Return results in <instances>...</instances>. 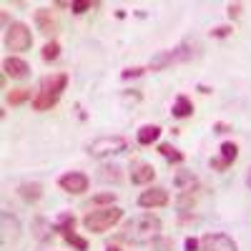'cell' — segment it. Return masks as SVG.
Listing matches in <instances>:
<instances>
[{
  "mask_svg": "<svg viewBox=\"0 0 251 251\" xmlns=\"http://www.w3.org/2000/svg\"><path fill=\"white\" fill-rule=\"evenodd\" d=\"M161 231H163V224L158 216L141 214L121 226V239L128 244H153L161 236Z\"/></svg>",
  "mask_w": 251,
  "mask_h": 251,
  "instance_id": "1",
  "label": "cell"
},
{
  "mask_svg": "<svg viewBox=\"0 0 251 251\" xmlns=\"http://www.w3.org/2000/svg\"><path fill=\"white\" fill-rule=\"evenodd\" d=\"M201 53V46L196 40H181L178 46L174 48H166V50H158L151 60H149V71H166V68H174V66H181V63H188L194 60L196 55Z\"/></svg>",
  "mask_w": 251,
  "mask_h": 251,
  "instance_id": "2",
  "label": "cell"
},
{
  "mask_svg": "<svg viewBox=\"0 0 251 251\" xmlns=\"http://www.w3.org/2000/svg\"><path fill=\"white\" fill-rule=\"evenodd\" d=\"M66 86H68V73L60 71V73L46 75L43 80H40V86H38V93H35L33 100H30L33 111H50L55 103L60 100Z\"/></svg>",
  "mask_w": 251,
  "mask_h": 251,
  "instance_id": "3",
  "label": "cell"
},
{
  "mask_svg": "<svg viewBox=\"0 0 251 251\" xmlns=\"http://www.w3.org/2000/svg\"><path fill=\"white\" fill-rule=\"evenodd\" d=\"M121 219H123L121 206H106V208H96L88 216H83V226H86L91 234H106Z\"/></svg>",
  "mask_w": 251,
  "mask_h": 251,
  "instance_id": "4",
  "label": "cell"
},
{
  "mask_svg": "<svg viewBox=\"0 0 251 251\" xmlns=\"http://www.w3.org/2000/svg\"><path fill=\"white\" fill-rule=\"evenodd\" d=\"M126 149H128V141H126L123 136H100L93 143H88V153L96 156V158L116 156V153H123Z\"/></svg>",
  "mask_w": 251,
  "mask_h": 251,
  "instance_id": "5",
  "label": "cell"
},
{
  "mask_svg": "<svg viewBox=\"0 0 251 251\" xmlns=\"http://www.w3.org/2000/svg\"><path fill=\"white\" fill-rule=\"evenodd\" d=\"M5 46L8 50H15V53H23L33 46V33L25 23H10L5 28Z\"/></svg>",
  "mask_w": 251,
  "mask_h": 251,
  "instance_id": "6",
  "label": "cell"
},
{
  "mask_svg": "<svg viewBox=\"0 0 251 251\" xmlns=\"http://www.w3.org/2000/svg\"><path fill=\"white\" fill-rule=\"evenodd\" d=\"M201 251H239V246L228 234L214 231L201 236Z\"/></svg>",
  "mask_w": 251,
  "mask_h": 251,
  "instance_id": "7",
  "label": "cell"
},
{
  "mask_svg": "<svg viewBox=\"0 0 251 251\" xmlns=\"http://www.w3.org/2000/svg\"><path fill=\"white\" fill-rule=\"evenodd\" d=\"M88 176L86 174H80V171H68V174H63L58 178V186H60V191H66V194H86L88 191Z\"/></svg>",
  "mask_w": 251,
  "mask_h": 251,
  "instance_id": "8",
  "label": "cell"
},
{
  "mask_svg": "<svg viewBox=\"0 0 251 251\" xmlns=\"http://www.w3.org/2000/svg\"><path fill=\"white\" fill-rule=\"evenodd\" d=\"M236 158H239V146L234 141H224L221 149H219V158H211L208 163H211L214 171H226Z\"/></svg>",
  "mask_w": 251,
  "mask_h": 251,
  "instance_id": "9",
  "label": "cell"
},
{
  "mask_svg": "<svg viewBox=\"0 0 251 251\" xmlns=\"http://www.w3.org/2000/svg\"><path fill=\"white\" fill-rule=\"evenodd\" d=\"M169 203V191L163 186H153V188H146V191L138 196V206L141 208H158Z\"/></svg>",
  "mask_w": 251,
  "mask_h": 251,
  "instance_id": "10",
  "label": "cell"
},
{
  "mask_svg": "<svg viewBox=\"0 0 251 251\" xmlns=\"http://www.w3.org/2000/svg\"><path fill=\"white\" fill-rule=\"evenodd\" d=\"M35 25H38V30L43 35H53L55 28H58V20H55L53 10L50 8H38L35 10Z\"/></svg>",
  "mask_w": 251,
  "mask_h": 251,
  "instance_id": "11",
  "label": "cell"
},
{
  "mask_svg": "<svg viewBox=\"0 0 251 251\" xmlns=\"http://www.w3.org/2000/svg\"><path fill=\"white\" fill-rule=\"evenodd\" d=\"M3 73L10 75V78H25L30 73V66L23 60V58H18V55H8L3 60Z\"/></svg>",
  "mask_w": 251,
  "mask_h": 251,
  "instance_id": "12",
  "label": "cell"
},
{
  "mask_svg": "<svg viewBox=\"0 0 251 251\" xmlns=\"http://www.w3.org/2000/svg\"><path fill=\"white\" fill-rule=\"evenodd\" d=\"M156 178V169L151 163H136L131 166V183L143 186V183H151Z\"/></svg>",
  "mask_w": 251,
  "mask_h": 251,
  "instance_id": "13",
  "label": "cell"
},
{
  "mask_svg": "<svg viewBox=\"0 0 251 251\" xmlns=\"http://www.w3.org/2000/svg\"><path fill=\"white\" fill-rule=\"evenodd\" d=\"M174 183H176V188L181 194H188V191H201V183H199V178L191 174V171H178L176 174V178H174Z\"/></svg>",
  "mask_w": 251,
  "mask_h": 251,
  "instance_id": "14",
  "label": "cell"
},
{
  "mask_svg": "<svg viewBox=\"0 0 251 251\" xmlns=\"http://www.w3.org/2000/svg\"><path fill=\"white\" fill-rule=\"evenodd\" d=\"M158 136H161V126L149 123V126H141V128H138L136 141H138V146H151V143L158 141Z\"/></svg>",
  "mask_w": 251,
  "mask_h": 251,
  "instance_id": "15",
  "label": "cell"
},
{
  "mask_svg": "<svg viewBox=\"0 0 251 251\" xmlns=\"http://www.w3.org/2000/svg\"><path fill=\"white\" fill-rule=\"evenodd\" d=\"M18 194L23 196L25 201L35 203L40 196H43V183H38V181H25V183H20V186H18Z\"/></svg>",
  "mask_w": 251,
  "mask_h": 251,
  "instance_id": "16",
  "label": "cell"
},
{
  "mask_svg": "<svg viewBox=\"0 0 251 251\" xmlns=\"http://www.w3.org/2000/svg\"><path fill=\"white\" fill-rule=\"evenodd\" d=\"M53 231H58L60 236H66L68 231H75V216H73L71 211L58 214L55 221H53Z\"/></svg>",
  "mask_w": 251,
  "mask_h": 251,
  "instance_id": "17",
  "label": "cell"
},
{
  "mask_svg": "<svg viewBox=\"0 0 251 251\" xmlns=\"http://www.w3.org/2000/svg\"><path fill=\"white\" fill-rule=\"evenodd\" d=\"M171 113L176 116V118H188L194 113V103H191V98L188 96H176V100H174V106H171Z\"/></svg>",
  "mask_w": 251,
  "mask_h": 251,
  "instance_id": "18",
  "label": "cell"
},
{
  "mask_svg": "<svg viewBox=\"0 0 251 251\" xmlns=\"http://www.w3.org/2000/svg\"><path fill=\"white\" fill-rule=\"evenodd\" d=\"M5 100H8L10 108H18V106H23V103H28L33 98H30V91L28 88H13V91H8Z\"/></svg>",
  "mask_w": 251,
  "mask_h": 251,
  "instance_id": "19",
  "label": "cell"
},
{
  "mask_svg": "<svg viewBox=\"0 0 251 251\" xmlns=\"http://www.w3.org/2000/svg\"><path fill=\"white\" fill-rule=\"evenodd\" d=\"M158 153L169 161V163H183V153L176 149V146H171V143H158Z\"/></svg>",
  "mask_w": 251,
  "mask_h": 251,
  "instance_id": "20",
  "label": "cell"
},
{
  "mask_svg": "<svg viewBox=\"0 0 251 251\" xmlns=\"http://www.w3.org/2000/svg\"><path fill=\"white\" fill-rule=\"evenodd\" d=\"M113 201H116V194H113V191H103V194L91 196L88 206H100V208H106V206H113Z\"/></svg>",
  "mask_w": 251,
  "mask_h": 251,
  "instance_id": "21",
  "label": "cell"
},
{
  "mask_svg": "<svg viewBox=\"0 0 251 251\" xmlns=\"http://www.w3.org/2000/svg\"><path fill=\"white\" fill-rule=\"evenodd\" d=\"M63 239H66V241H68V244H71L75 251H88V241L83 239V236H78L75 231H68V234L63 236Z\"/></svg>",
  "mask_w": 251,
  "mask_h": 251,
  "instance_id": "22",
  "label": "cell"
},
{
  "mask_svg": "<svg viewBox=\"0 0 251 251\" xmlns=\"http://www.w3.org/2000/svg\"><path fill=\"white\" fill-rule=\"evenodd\" d=\"M98 3H88V0H73L71 3V10L75 13V15H83V13H88L91 8H96Z\"/></svg>",
  "mask_w": 251,
  "mask_h": 251,
  "instance_id": "23",
  "label": "cell"
},
{
  "mask_svg": "<svg viewBox=\"0 0 251 251\" xmlns=\"http://www.w3.org/2000/svg\"><path fill=\"white\" fill-rule=\"evenodd\" d=\"M58 55H60V46L55 43V40L46 43V48H43V60H55Z\"/></svg>",
  "mask_w": 251,
  "mask_h": 251,
  "instance_id": "24",
  "label": "cell"
},
{
  "mask_svg": "<svg viewBox=\"0 0 251 251\" xmlns=\"http://www.w3.org/2000/svg\"><path fill=\"white\" fill-rule=\"evenodd\" d=\"M118 171H121L118 166H100V178H103V181H108V178L118 181V178H121V174H118Z\"/></svg>",
  "mask_w": 251,
  "mask_h": 251,
  "instance_id": "25",
  "label": "cell"
},
{
  "mask_svg": "<svg viewBox=\"0 0 251 251\" xmlns=\"http://www.w3.org/2000/svg\"><path fill=\"white\" fill-rule=\"evenodd\" d=\"M149 68H143V66H133V68H126L123 73H121V78L123 80H128V78H138V75H143Z\"/></svg>",
  "mask_w": 251,
  "mask_h": 251,
  "instance_id": "26",
  "label": "cell"
},
{
  "mask_svg": "<svg viewBox=\"0 0 251 251\" xmlns=\"http://www.w3.org/2000/svg\"><path fill=\"white\" fill-rule=\"evenodd\" d=\"M234 33V25H216L211 28V38H228Z\"/></svg>",
  "mask_w": 251,
  "mask_h": 251,
  "instance_id": "27",
  "label": "cell"
},
{
  "mask_svg": "<svg viewBox=\"0 0 251 251\" xmlns=\"http://www.w3.org/2000/svg\"><path fill=\"white\" fill-rule=\"evenodd\" d=\"M183 251H201V239L188 236V239L183 241Z\"/></svg>",
  "mask_w": 251,
  "mask_h": 251,
  "instance_id": "28",
  "label": "cell"
},
{
  "mask_svg": "<svg viewBox=\"0 0 251 251\" xmlns=\"http://www.w3.org/2000/svg\"><path fill=\"white\" fill-rule=\"evenodd\" d=\"M226 13H228V18H239V15L244 13V5H241V3H228Z\"/></svg>",
  "mask_w": 251,
  "mask_h": 251,
  "instance_id": "29",
  "label": "cell"
},
{
  "mask_svg": "<svg viewBox=\"0 0 251 251\" xmlns=\"http://www.w3.org/2000/svg\"><path fill=\"white\" fill-rule=\"evenodd\" d=\"M226 131H231V126H228V123H214V133H226Z\"/></svg>",
  "mask_w": 251,
  "mask_h": 251,
  "instance_id": "30",
  "label": "cell"
},
{
  "mask_svg": "<svg viewBox=\"0 0 251 251\" xmlns=\"http://www.w3.org/2000/svg\"><path fill=\"white\" fill-rule=\"evenodd\" d=\"M246 186L251 188V169H249V174H246Z\"/></svg>",
  "mask_w": 251,
  "mask_h": 251,
  "instance_id": "31",
  "label": "cell"
},
{
  "mask_svg": "<svg viewBox=\"0 0 251 251\" xmlns=\"http://www.w3.org/2000/svg\"><path fill=\"white\" fill-rule=\"evenodd\" d=\"M106 251H121L118 246H106Z\"/></svg>",
  "mask_w": 251,
  "mask_h": 251,
  "instance_id": "32",
  "label": "cell"
}]
</instances>
